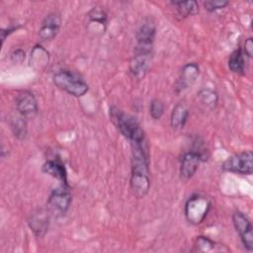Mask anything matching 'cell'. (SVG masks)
<instances>
[{"label": "cell", "mask_w": 253, "mask_h": 253, "mask_svg": "<svg viewBox=\"0 0 253 253\" xmlns=\"http://www.w3.org/2000/svg\"><path fill=\"white\" fill-rule=\"evenodd\" d=\"M200 75V67L196 62L186 63L180 73V76L176 83V89L178 92L183 91L191 87L198 79Z\"/></svg>", "instance_id": "7c38bea8"}, {"label": "cell", "mask_w": 253, "mask_h": 253, "mask_svg": "<svg viewBox=\"0 0 253 253\" xmlns=\"http://www.w3.org/2000/svg\"><path fill=\"white\" fill-rule=\"evenodd\" d=\"M89 18V26L96 25V31L103 32L106 30V22H107V14L104 10L98 7H94L90 12L88 13Z\"/></svg>", "instance_id": "ffe728a7"}, {"label": "cell", "mask_w": 253, "mask_h": 253, "mask_svg": "<svg viewBox=\"0 0 253 253\" xmlns=\"http://www.w3.org/2000/svg\"><path fill=\"white\" fill-rule=\"evenodd\" d=\"M205 156L197 150H191L185 153L180 164V177L184 180L191 179L197 172L199 165Z\"/></svg>", "instance_id": "ba28073f"}, {"label": "cell", "mask_w": 253, "mask_h": 253, "mask_svg": "<svg viewBox=\"0 0 253 253\" xmlns=\"http://www.w3.org/2000/svg\"><path fill=\"white\" fill-rule=\"evenodd\" d=\"M152 50L135 49L134 55L129 61V71L136 79H142L151 62Z\"/></svg>", "instance_id": "52a82bcc"}, {"label": "cell", "mask_w": 253, "mask_h": 253, "mask_svg": "<svg viewBox=\"0 0 253 253\" xmlns=\"http://www.w3.org/2000/svg\"><path fill=\"white\" fill-rule=\"evenodd\" d=\"M233 225L238 232L241 242L248 251L253 250V227L249 218L241 211H236L232 214Z\"/></svg>", "instance_id": "8992f818"}, {"label": "cell", "mask_w": 253, "mask_h": 253, "mask_svg": "<svg viewBox=\"0 0 253 253\" xmlns=\"http://www.w3.org/2000/svg\"><path fill=\"white\" fill-rule=\"evenodd\" d=\"M211 207L209 198L202 195H195L189 198L185 204L184 213L187 221L193 225L202 223L207 217Z\"/></svg>", "instance_id": "3957f363"}, {"label": "cell", "mask_w": 253, "mask_h": 253, "mask_svg": "<svg viewBox=\"0 0 253 253\" xmlns=\"http://www.w3.org/2000/svg\"><path fill=\"white\" fill-rule=\"evenodd\" d=\"M49 61L48 51L40 44L33 47L30 55V65L36 70L44 69Z\"/></svg>", "instance_id": "9a60e30c"}, {"label": "cell", "mask_w": 253, "mask_h": 253, "mask_svg": "<svg viewBox=\"0 0 253 253\" xmlns=\"http://www.w3.org/2000/svg\"><path fill=\"white\" fill-rule=\"evenodd\" d=\"M171 4L175 7L177 15L181 18L193 16L199 12V4L195 0L171 1Z\"/></svg>", "instance_id": "ac0fdd59"}, {"label": "cell", "mask_w": 253, "mask_h": 253, "mask_svg": "<svg viewBox=\"0 0 253 253\" xmlns=\"http://www.w3.org/2000/svg\"><path fill=\"white\" fill-rule=\"evenodd\" d=\"M244 53L248 57H252L253 55V41L252 38H248L244 42Z\"/></svg>", "instance_id": "484cf974"}, {"label": "cell", "mask_w": 253, "mask_h": 253, "mask_svg": "<svg viewBox=\"0 0 253 253\" xmlns=\"http://www.w3.org/2000/svg\"><path fill=\"white\" fill-rule=\"evenodd\" d=\"M110 118L121 133L129 141L145 138L142 128L140 127L136 119L132 116L125 114L117 107H111Z\"/></svg>", "instance_id": "6da1fadb"}, {"label": "cell", "mask_w": 253, "mask_h": 253, "mask_svg": "<svg viewBox=\"0 0 253 253\" xmlns=\"http://www.w3.org/2000/svg\"><path fill=\"white\" fill-rule=\"evenodd\" d=\"M189 117V110L185 104H177L171 113L170 124L174 129H181L185 126Z\"/></svg>", "instance_id": "2e32d148"}, {"label": "cell", "mask_w": 253, "mask_h": 253, "mask_svg": "<svg viewBox=\"0 0 253 253\" xmlns=\"http://www.w3.org/2000/svg\"><path fill=\"white\" fill-rule=\"evenodd\" d=\"M71 201L72 198L68 186L62 184L51 192L47 200V209L50 212L56 215H63L68 211Z\"/></svg>", "instance_id": "5b68a950"}, {"label": "cell", "mask_w": 253, "mask_h": 253, "mask_svg": "<svg viewBox=\"0 0 253 253\" xmlns=\"http://www.w3.org/2000/svg\"><path fill=\"white\" fill-rule=\"evenodd\" d=\"M155 34H156V27L153 23L149 21L143 23L137 29L135 34V39H136L135 48L152 50Z\"/></svg>", "instance_id": "8fae6325"}, {"label": "cell", "mask_w": 253, "mask_h": 253, "mask_svg": "<svg viewBox=\"0 0 253 253\" xmlns=\"http://www.w3.org/2000/svg\"><path fill=\"white\" fill-rule=\"evenodd\" d=\"M61 25V17L58 13H49L42 22L39 37L42 41H50L57 35Z\"/></svg>", "instance_id": "30bf717a"}, {"label": "cell", "mask_w": 253, "mask_h": 253, "mask_svg": "<svg viewBox=\"0 0 253 253\" xmlns=\"http://www.w3.org/2000/svg\"><path fill=\"white\" fill-rule=\"evenodd\" d=\"M197 95L200 102L210 110H213L216 107L218 102V95L214 90L210 88H204L201 89L197 93Z\"/></svg>", "instance_id": "44dd1931"}, {"label": "cell", "mask_w": 253, "mask_h": 253, "mask_svg": "<svg viewBox=\"0 0 253 253\" xmlns=\"http://www.w3.org/2000/svg\"><path fill=\"white\" fill-rule=\"evenodd\" d=\"M42 170L43 173L57 179L63 185L68 186L67 172L64 164L59 159H49L42 164Z\"/></svg>", "instance_id": "4fadbf2b"}, {"label": "cell", "mask_w": 253, "mask_h": 253, "mask_svg": "<svg viewBox=\"0 0 253 253\" xmlns=\"http://www.w3.org/2000/svg\"><path fill=\"white\" fill-rule=\"evenodd\" d=\"M19 29V27H9V28H6V29H2L1 30V41H2V44L4 43V41L6 40L7 36L11 35L13 32L17 31Z\"/></svg>", "instance_id": "4316f807"}, {"label": "cell", "mask_w": 253, "mask_h": 253, "mask_svg": "<svg viewBox=\"0 0 253 253\" xmlns=\"http://www.w3.org/2000/svg\"><path fill=\"white\" fill-rule=\"evenodd\" d=\"M195 251L197 252H212V251H219L222 249L220 245L216 244L214 241L210 239L207 236L199 235L195 239Z\"/></svg>", "instance_id": "7402d4cb"}, {"label": "cell", "mask_w": 253, "mask_h": 253, "mask_svg": "<svg viewBox=\"0 0 253 253\" xmlns=\"http://www.w3.org/2000/svg\"><path fill=\"white\" fill-rule=\"evenodd\" d=\"M221 168L226 172L241 175H251L253 172L252 151L247 150L231 155L222 163Z\"/></svg>", "instance_id": "277c9868"}, {"label": "cell", "mask_w": 253, "mask_h": 253, "mask_svg": "<svg viewBox=\"0 0 253 253\" xmlns=\"http://www.w3.org/2000/svg\"><path fill=\"white\" fill-rule=\"evenodd\" d=\"M229 3L224 0H210L204 2V7L209 12H215L217 10L225 8Z\"/></svg>", "instance_id": "cb8c5ba5"}, {"label": "cell", "mask_w": 253, "mask_h": 253, "mask_svg": "<svg viewBox=\"0 0 253 253\" xmlns=\"http://www.w3.org/2000/svg\"><path fill=\"white\" fill-rule=\"evenodd\" d=\"M10 128L14 134V136L20 140H23L27 136V122L26 118L19 114H12L9 120Z\"/></svg>", "instance_id": "e0dca14e"}, {"label": "cell", "mask_w": 253, "mask_h": 253, "mask_svg": "<svg viewBox=\"0 0 253 253\" xmlns=\"http://www.w3.org/2000/svg\"><path fill=\"white\" fill-rule=\"evenodd\" d=\"M28 223L31 229L33 230V232L36 234V236L42 237L46 233L48 229V224H49L48 214L42 211L34 212L33 214H31Z\"/></svg>", "instance_id": "5bb4252c"}, {"label": "cell", "mask_w": 253, "mask_h": 253, "mask_svg": "<svg viewBox=\"0 0 253 253\" xmlns=\"http://www.w3.org/2000/svg\"><path fill=\"white\" fill-rule=\"evenodd\" d=\"M149 113L153 120H160L164 114V104L159 99H153L150 102Z\"/></svg>", "instance_id": "603a6c76"}, {"label": "cell", "mask_w": 253, "mask_h": 253, "mask_svg": "<svg viewBox=\"0 0 253 253\" xmlns=\"http://www.w3.org/2000/svg\"><path fill=\"white\" fill-rule=\"evenodd\" d=\"M26 57V53L23 49L21 48H17L15 49L12 53H11V60L14 62V63H21L24 61Z\"/></svg>", "instance_id": "d4e9b609"}, {"label": "cell", "mask_w": 253, "mask_h": 253, "mask_svg": "<svg viewBox=\"0 0 253 253\" xmlns=\"http://www.w3.org/2000/svg\"><path fill=\"white\" fill-rule=\"evenodd\" d=\"M52 81L57 88L74 97H82L89 90L88 84L79 75L70 70L56 72L52 77Z\"/></svg>", "instance_id": "7a4b0ae2"}, {"label": "cell", "mask_w": 253, "mask_h": 253, "mask_svg": "<svg viewBox=\"0 0 253 253\" xmlns=\"http://www.w3.org/2000/svg\"><path fill=\"white\" fill-rule=\"evenodd\" d=\"M16 109L26 119L33 118L38 113V103L30 91H22L16 96Z\"/></svg>", "instance_id": "9c48e42d"}, {"label": "cell", "mask_w": 253, "mask_h": 253, "mask_svg": "<svg viewBox=\"0 0 253 253\" xmlns=\"http://www.w3.org/2000/svg\"><path fill=\"white\" fill-rule=\"evenodd\" d=\"M229 69L236 74H243L245 69V59L241 48H236L231 52L228 58Z\"/></svg>", "instance_id": "d6986e66"}]
</instances>
